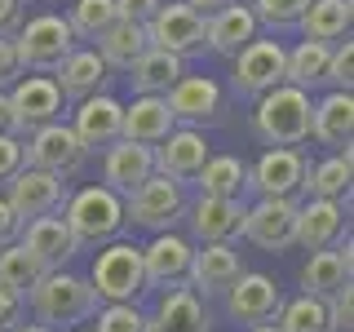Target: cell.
Here are the masks:
<instances>
[{
    "label": "cell",
    "mask_w": 354,
    "mask_h": 332,
    "mask_svg": "<svg viewBox=\"0 0 354 332\" xmlns=\"http://www.w3.org/2000/svg\"><path fill=\"white\" fill-rule=\"evenodd\" d=\"M31 310H36V319L44 328H71L80 324V319L97 315V293L88 288V279L71 270H49L40 275V284L27 293Z\"/></svg>",
    "instance_id": "7a4b0ae2"
},
{
    "label": "cell",
    "mask_w": 354,
    "mask_h": 332,
    "mask_svg": "<svg viewBox=\"0 0 354 332\" xmlns=\"http://www.w3.org/2000/svg\"><path fill=\"white\" fill-rule=\"evenodd\" d=\"M18 319H22V302L9 297V293H0V332H14Z\"/></svg>",
    "instance_id": "c3c4849f"
},
{
    "label": "cell",
    "mask_w": 354,
    "mask_h": 332,
    "mask_svg": "<svg viewBox=\"0 0 354 332\" xmlns=\"http://www.w3.org/2000/svg\"><path fill=\"white\" fill-rule=\"evenodd\" d=\"M226 5H248V0H226Z\"/></svg>",
    "instance_id": "db71d44e"
},
{
    "label": "cell",
    "mask_w": 354,
    "mask_h": 332,
    "mask_svg": "<svg viewBox=\"0 0 354 332\" xmlns=\"http://www.w3.org/2000/svg\"><path fill=\"white\" fill-rule=\"evenodd\" d=\"M182 217H186V195H182V186L169 182V177H160V173H155L151 182H142L138 191L124 199V221H133V226H142V230H151V235H169V230H173Z\"/></svg>",
    "instance_id": "52a82bcc"
},
{
    "label": "cell",
    "mask_w": 354,
    "mask_h": 332,
    "mask_svg": "<svg viewBox=\"0 0 354 332\" xmlns=\"http://www.w3.org/2000/svg\"><path fill=\"white\" fill-rule=\"evenodd\" d=\"M18 5H31V0H18Z\"/></svg>",
    "instance_id": "11a10c76"
},
{
    "label": "cell",
    "mask_w": 354,
    "mask_h": 332,
    "mask_svg": "<svg viewBox=\"0 0 354 332\" xmlns=\"http://www.w3.org/2000/svg\"><path fill=\"white\" fill-rule=\"evenodd\" d=\"M120 124H124V102H115L111 93L84 98L71 111V133L80 138L84 151H106L120 142Z\"/></svg>",
    "instance_id": "ac0fdd59"
},
{
    "label": "cell",
    "mask_w": 354,
    "mask_h": 332,
    "mask_svg": "<svg viewBox=\"0 0 354 332\" xmlns=\"http://www.w3.org/2000/svg\"><path fill=\"white\" fill-rule=\"evenodd\" d=\"M84 160H88V151L80 147V138L71 133V124H44L36 129L27 142H22V164L27 169H36V173H49V177H71V173H80L84 169Z\"/></svg>",
    "instance_id": "ba28073f"
},
{
    "label": "cell",
    "mask_w": 354,
    "mask_h": 332,
    "mask_svg": "<svg viewBox=\"0 0 354 332\" xmlns=\"http://www.w3.org/2000/svg\"><path fill=\"white\" fill-rule=\"evenodd\" d=\"M239 275H243V261L230 243H204L191 257V279H186V288H191L195 297L199 293L217 297V293H230V284H235Z\"/></svg>",
    "instance_id": "cb8c5ba5"
},
{
    "label": "cell",
    "mask_w": 354,
    "mask_h": 332,
    "mask_svg": "<svg viewBox=\"0 0 354 332\" xmlns=\"http://www.w3.org/2000/svg\"><path fill=\"white\" fill-rule=\"evenodd\" d=\"M182 5L191 9L195 18H204V22H208L213 14H221V9H226V0H182Z\"/></svg>",
    "instance_id": "681fc988"
},
{
    "label": "cell",
    "mask_w": 354,
    "mask_h": 332,
    "mask_svg": "<svg viewBox=\"0 0 354 332\" xmlns=\"http://www.w3.org/2000/svg\"><path fill=\"white\" fill-rule=\"evenodd\" d=\"M324 84L332 93H350V84H354V44L350 40H341V44L328 49V80Z\"/></svg>",
    "instance_id": "60d3db41"
},
{
    "label": "cell",
    "mask_w": 354,
    "mask_h": 332,
    "mask_svg": "<svg viewBox=\"0 0 354 332\" xmlns=\"http://www.w3.org/2000/svg\"><path fill=\"white\" fill-rule=\"evenodd\" d=\"M22 169V138L14 133H0V182L9 186V177Z\"/></svg>",
    "instance_id": "ee69618b"
},
{
    "label": "cell",
    "mask_w": 354,
    "mask_h": 332,
    "mask_svg": "<svg viewBox=\"0 0 354 332\" xmlns=\"http://www.w3.org/2000/svg\"><path fill=\"white\" fill-rule=\"evenodd\" d=\"M279 306H283L279 284L261 270H243L226 293V315L235 324H248V328H261L270 319H279Z\"/></svg>",
    "instance_id": "4fadbf2b"
},
{
    "label": "cell",
    "mask_w": 354,
    "mask_h": 332,
    "mask_svg": "<svg viewBox=\"0 0 354 332\" xmlns=\"http://www.w3.org/2000/svg\"><path fill=\"white\" fill-rule=\"evenodd\" d=\"M22 27V5L18 0H0V40H14Z\"/></svg>",
    "instance_id": "bcb514c9"
},
{
    "label": "cell",
    "mask_w": 354,
    "mask_h": 332,
    "mask_svg": "<svg viewBox=\"0 0 354 332\" xmlns=\"http://www.w3.org/2000/svg\"><path fill=\"white\" fill-rule=\"evenodd\" d=\"M324 80H328V44L301 40L297 49H288V58H283V84L310 93V89H324Z\"/></svg>",
    "instance_id": "e575fe53"
},
{
    "label": "cell",
    "mask_w": 354,
    "mask_h": 332,
    "mask_svg": "<svg viewBox=\"0 0 354 332\" xmlns=\"http://www.w3.org/2000/svg\"><path fill=\"white\" fill-rule=\"evenodd\" d=\"M62 199H66V191H62V182L58 177H49V173H36V169H22L9 177V195H5V204L14 208V217L27 226V221H36V217H53L62 208Z\"/></svg>",
    "instance_id": "9a60e30c"
},
{
    "label": "cell",
    "mask_w": 354,
    "mask_h": 332,
    "mask_svg": "<svg viewBox=\"0 0 354 332\" xmlns=\"http://www.w3.org/2000/svg\"><path fill=\"white\" fill-rule=\"evenodd\" d=\"M252 332H279V328H274V324H261V328H252Z\"/></svg>",
    "instance_id": "f5cc1de1"
},
{
    "label": "cell",
    "mask_w": 354,
    "mask_h": 332,
    "mask_svg": "<svg viewBox=\"0 0 354 332\" xmlns=\"http://www.w3.org/2000/svg\"><path fill=\"white\" fill-rule=\"evenodd\" d=\"M310 111H315L310 93H301V89H292V84H279L266 98H257L252 133H257L270 151L274 147H301V142H310Z\"/></svg>",
    "instance_id": "6da1fadb"
},
{
    "label": "cell",
    "mask_w": 354,
    "mask_h": 332,
    "mask_svg": "<svg viewBox=\"0 0 354 332\" xmlns=\"http://www.w3.org/2000/svg\"><path fill=\"white\" fill-rule=\"evenodd\" d=\"M22 75H27V71H22V62H18L14 40H0V93H9Z\"/></svg>",
    "instance_id": "7bdbcfd3"
},
{
    "label": "cell",
    "mask_w": 354,
    "mask_h": 332,
    "mask_svg": "<svg viewBox=\"0 0 354 332\" xmlns=\"http://www.w3.org/2000/svg\"><path fill=\"white\" fill-rule=\"evenodd\" d=\"M279 332H332L328 306L315 302V297H292V302L279 306V319H274Z\"/></svg>",
    "instance_id": "74e56055"
},
{
    "label": "cell",
    "mask_w": 354,
    "mask_h": 332,
    "mask_svg": "<svg viewBox=\"0 0 354 332\" xmlns=\"http://www.w3.org/2000/svg\"><path fill=\"white\" fill-rule=\"evenodd\" d=\"M120 22L115 14V0H75L71 5V18H66V27H71L75 40H102L111 27Z\"/></svg>",
    "instance_id": "8d00e7d4"
},
{
    "label": "cell",
    "mask_w": 354,
    "mask_h": 332,
    "mask_svg": "<svg viewBox=\"0 0 354 332\" xmlns=\"http://www.w3.org/2000/svg\"><path fill=\"white\" fill-rule=\"evenodd\" d=\"M18 243L31 252V257L40 261V270L49 275V270H62L66 261L80 252V243H75V235L66 230V221L53 213V217H36V221H27V226L18 230Z\"/></svg>",
    "instance_id": "7402d4cb"
},
{
    "label": "cell",
    "mask_w": 354,
    "mask_h": 332,
    "mask_svg": "<svg viewBox=\"0 0 354 332\" xmlns=\"http://www.w3.org/2000/svg\"><path fill=\"white\" fill-rule=\"evenodd\" d=\"M182 75H186V62L182 58H173V53H164V49H147L124 71V80L133 84V93H138V98H164L177 80H182Z\"/></svg>",
    "instance_id": "f546056e"
},
{
    "label": "cell",
    "mask_w": 354,
    "mask_h": 332,
    "mask_svg": "<svg viewBox=\"0 0 354 332\" xmlns=\"http://www.w3.org/2000/svg\"><path fill=\"white\" fill-rule=\"evenodd\" d=\"M191 257H195V243L182 239V235H155L147 248H142V275H147V284L155 288H186L191 279Z\"/></svg>",
    "instance_id": "e0dca14e"
},
{
    "label": "cell",
    "mask_w": 354,
    "mask_h": 332,
    "mask_svg": "<svg viewBox=\"0 0 354 332\" xmlns=\"http://www.w3.org/2000/svg\"><path fill=\"white\" fill-rule=\"evenodd\" d=\"M341 235H346V204H337V199H306V204H297V243L306 252L337 248Z\"/></svg>",
    "instance_id": "603a6c76"
},
{
    "label": "cell",
    "mask_w": 354,
    "mask_h": 332,
    "mask_svg": "<svg viewBox=\"0 0 354 332\" xmlns=\"http://www.w3.org/2000/svg\"><path fill=\"white\" fill-rule=\"evenodd\" d=\"M151 177H155V155H151V147H138V142H124V138H120L115 147L102 151V186H106L111 195L129 199L142 182H151Z\"/></svg>",
    "instance_id": "44dd1931"
},
{
    "label": "cell",
    "mask_w": 354,
    "mask_h": 332,
    "mask_svg": "<svg viewBox=\"0 0 354 332\" xmlns=\"http://www.w3.org/2000/svg\"><path fill=\"white\" fill-rule=\"evenodd\" d=\"M204 36H208V49H213V53L235 58L243 44L257 40V18H252L248 5H226L221 14H213L204 22Z\"/></svg>",
    "instance_id": "4dcf8cb0"
},
{
    "label": "cell",
    "mask_w": 354,
    "mask_h": 332,
    "mask_svg": "<svg viewBox=\"0 0 354 332\" xmlns=\"http://www.w3.org/2000/svg\"><path fill=\"white\" fill-rule=\"evenodd\" d=\"M147 40L151 49H164L173 58H191V53H204L208 49V36H204V18H195L191 9L177 0V5H160L155 18L147 22Z\"/></svg>",
    "instance_id": "8fae6325"
},
{
    "label": "cell",
    "mask_w": 354,
    "mask_h": 332,
    "mask_svg": "<svg viewBox=\"0 0 354 332\" xmlns=\"http://www.w3.org/2000/svg\"><path fill=\"white\" fill-rule=\"evenodd\" d=\"M18 230H22V221L14 217V208L5 204V195H0V248H9V243H18Z\"/></svg>",
    "instance_id": "7dc6e473"
},
{
    "label": "cell",
    "mask_w": 354,
    "mask_h": 332,
    "mask_svg": "<svg viewBox=\"0 0 354 332\" xmlns=\"http://www.w3.org/2000/svg\"><path fill=\"white\" fill-rule=\"evenodd\" d=\"M14 49H18L22 71L44 75V71H53V66L75 49V36H71V27H66L62 14H40V18H27L18 27Z\"/></svg>",
    "instance_id": "5b68a950"
},
{
    "label": "cell",
    "mask_w": 354,
    "mask_h": 332,
    "mask_svg": "<svg viewBox=\"0 0 354 332\" xmlns=\"http://www.w3.org/2000/svg\"><path fill=\"white\" fill-rule=\"evenodd\" d=\"M173 129H177V120H173V111H169V102H164V98H133V102L124 107V124H120V138L155 151Z\"/></svg>",
    "instance_id": "4316f807"
},
{
    "label": "cell",
    "mask_w": 354,
    "mask_h": 332,
    "mask_svg": "<svg viewBox=\"0 0 354 332\" xmlns=\"http://www.w3.org/2000/svg\"><path fill=\"white\" fill-rule=\"evenodd\" d=\"M252 18H257V27L266 22L270 31H288L301 22V14L310 9V0H252Z\"/></svg>",
    "instance_id": "f35d334b"
},
{
    "label": "cell",
    "mask_w": 354,
    "mask_h": 332,
    "mask_svg": "<svg viewBox=\"0 0 354 332\" xmlns=\"http://www.w3.org/2000/svg\"><path fill=\"white\" fill-rule=\"evenodd\" d=\"M66 230L75 235V243H115L120 230L129 226L124 221V199L111 195L106 186H84V191H75L66 199Z\"/></svg>",
    "instance_id": "3957f363"
},
{
    "label": "cell",
    "mask_w": 354,
    "mask_h": 332,
    "mask_svg": "<svg viewBox=\"0 0 354 332\" xmlns=\"http://www.w3.org/2000/svg\"><path fill=\"white\" fill-rule=\"evenodd\" d=\"M160 5H164V0H115V14L124 18V22H138V27H147Z\"/></svg>",
    "instance_id": "f6af8a7d"
},
{
    "label": "cell",
    "mask_w": 354,
    "mask_h": 332,
    "mask_svg": "<svg viewBox=\"0 0 354 332\" xmlns=\"http://www.w3.org/2000/svg\"><path fill=\"white\" fill-rule=\"evenodd\" d=\"M283 58L288 49L279 40H252L243 44V49L235 53V66H230V89H235V98H243V102H257V98H266L270 89L283 84Z\"/></svg>",
    "instance_id": "8992f818"
},
{
    "label": "cell",
    "mask_w": 354,
    "mask_h": 332,
    "mask_svg": "<svg viewBox=\"0 0 354 332\" xmlns=\"http://www.w3.org/2000/svg\"><path fill=\"white\" fill-rule=\"evenodd\" d=\"M350 22H354V0H310V9L301 14V36L310 44H341L350 40Z\"/></svg>",
    "instance_id": "f1b7e54d"
},
{
    "label": "cell",
    "mask_w": 354,
    "mask_h": 332,
    "mask_svg": "<svg viewBox=\"0 0 354 332\" xmlns=\"http://www.w3.org/2000/svg\"><path fill=\"white\" fill-rule=\"evenodd\" d=\"M328 319H332V332H350L354 328V284L337 288V293L328 297Z\"/></svg>",
    "instance_id": "b9f144b4"
},
{
    "label": "cell",
    "mask_w": 354,
    "mask_h": 332,
    "mask_svg": "<svg viewBox=\"0 0 354 332\" xmlns=\"http://www.w3.org/2000/svg\"><path fill=\"white\" fill-rule=\"evenodd\" d=\"M151 155H155V173L182 186V182H195L199 169L208 164V155H213V151H208V138H204L199 129L177 124V129H173V133H169V138H164Z\"/></svg>",
    "instance_id": "2e32d148"
},
{
    "label": "cell",
    "mask_w": 354,
    "mask_h": 332,
    "mask_svg": "<svg viewBox=\"0 0 354 332\" xmlns=\"http://www.w3.org/2000/svg\"><path fill=\"white\" fill-rule=\"evenodd\" d=\"M354 275V243H337V248L310 252V261L301 266V297H315V302H328L337 288H346Z\"/></svg>",
    "instance_id": "d4e9b609"
},
{
    "label": "cell",
    "mask_w": 354,
    "mask_h": 332,
    "mask_svg": "<svg viewBox=\"0 0 354 332\" xmlns=\"http://www.w3.org/2000/svg\"><path fill=\"white\" fill-rule=\"evenodd\" d=\"M106 80H111V71H106V62L97 58V49H80V44L53 66V84H58L62 102H75V107H80L84 98L106 93Z\"/></svg>",
    "instance_id": "ffe728a7"
},
{
    "label": "cell",
    "mask_w": 354,
    "mask_h": 332,
    "mask_svg": "<svg viewBox=\"0 0 354 332\" xmlns=\"http://www.w3.org/2000/svg\"><path fill=\"white\" fill-rule=\"evenodd\" d=\"M306 173L310 160L301 147H274L248 169V191H257V199H292L297 204V195H306Z\"/></svg>",
    "instance_id": "9c48e42d"
},
{
    "label": "cell",
    "mask_w": 354,
    "mask_h": 332,
    "mask_svg": "<svg viewBox=\"0 0 354 332\" xmlns=\"http://www.w3.org/2000/svg\"><path fill=\"white\" fill-rule=\"evenodd\" d=\"M243 213L248 204L243 199H213V195H199L191 208H186V226L199 243H230L243 235Z\"/></svg>",
    "instance_id": "d6986e66"
},
{
    "label": "cell",
    "mask_w": 354,
    "mask_h": 332,
    "mask_svg": "<svg viewBox=\"0 0 354 332\" xmlns=\"http://www.w3.org/2000/svg\"><path fill=\"white\" fill-rule=\"evenodd\" d=\"M14 332H53V328H44V324H18Z\"/></svg>",
    "instance_id": "816d5d0a"
},
{
    "label": "cell",
    "mask_w": 354,
    "mask_h": 332,
    "mask_svg": "<svg viewBox=\"0 0 354 332\" xmlns=\"http://www.w3.org/2000/svg\"><path fill=\"white\" fill-rule=\"evenodd\" d=\"M147 49H151L147 27H138V22H124V18H120L102 40H97V58L106 62V71H129V66L138 62Z\"/></svg>",
    "instance_id": "1f68e13d"
},
{
    "label": "cell",
    "mask_w": 354,
    "mask_h": 332,
    "mask_svg": "<svg viewBox=\"0 0 354 332\" xmlns=\"http://www.w3.org/2000/svg\"><path fill=\"white\" fill-rule=\"evenodd\" d=\"M0 133H14V111H9V93H0Z\"/></svg>",
    "instance_id": "f907efd6"
},
{
    "label": "cell",
    "mask_w": 354,
    "mask_h": 332,
    "mask_svg": "<svg viewBox=\"0 0 354 332\" xmlns=\"http://www.w3.org/2000/svg\"><path fill=\"white\" fill-rule=\"evenodd\" d=\"M164 102H169L177 124L199 129V124H217L221 120L226 93H221V84L213 80V75H182V80L164 93Z\"/></svg>",
    "instance_id": "7c38bea8"
},
{
    "label": "cell",
    "mask_w": 354,
    "mask_h": 332,
    "mask_svg": "<svg viewBox=\"0 0 354 332\" xmlns=\"http://www.w3.org/2000/svg\"><path fill=\"white\" fill-rule=\"evenodd\" d=\"M147 328V315L138 310V302H115L97 310V328L93 332H142Z\"/></svg>",
    "instance_id": "ab89813d"
},
{
    "label": "cell",
    "mask_w": 354,
    "mask_h": 332,
    "mask_svg": "<svg viewBox=\"0 0 354 332\" xmlns=\"http://www.w3.org/2000/svg\"><path fill=\"white\" fill-rule=\"evenodd\" d=\"M40 261L31 257L22 243H9V248H0V293L18 297V302H27V293L40 284Z\"/></svg>",
    "instance_id": "d590c367"
},
{
    "label": "cell",
    "mask_w": 354,
    "mask_h": 332,
    "mask_svg": "<svg viewBox=\"0 0 354 332\" xmlns=\"http://www.w3.org/2000/svg\"><path fill=\"white\" fill-rule=\"evenodd\" d=\"M208 310L204 302L191 293V288H173V293L160 297L155 315H147V328L142 332H208Z\"/></svg>",
    "instance_id": "83f0119b"
},
{
    "label": "cell",
    "mask_w": 354,
    "mask_h": 332,
    "mask_svg": "<svg viewBox=\"0 0 354 332\" xmlns=\"http://www.w3.org/2000/svg\"><path fill=\"white\" fill-rule=\"evenodd\" d=\"M62 93L53 84V75H22L9 89V111H14V138L22 133H36L44 124H58L62 120Z\"/></svg>",
    "instance_id": "30bf717a"
},
{
    "label": "cell",
    "mask_w": 354,
    "mask_h": 332,
    "mask_svg": "<svg viewBox=\"0 0 354 332\" xmlns=\"http://www.w3.org/2000/svg\"><path fill=\"white\" fill-rule=\"evenodd\" d=\"M310 138L319 147H332V151H350V138H354V93H328L315 102L310 111Z\"/></svg>",
    "instance_id": "484cf974"
},
{
    "label": "cell",
    "mask_w": 354,
    "mask_h": 332,
    "mask_svg": "<svg viewBox=\"0 0 354 332\" xmlns=\"http://www.w3.org/2000/svg\"><path fill=\"white\" fill-rule=\"evenodd\" d=\"M243 239L261 252H288L297 243V204L292 199H257L243 213Z\"/></svg>",
    "instance_id": "5bb4252c"
},
{
    "label": "cell",
    "mask_w": 354,
    "mask_h": 332,
    "mask_svg": "<svg viewBox=\"0 0 354 332\" xmlns=\"http://www.w3.org/2000/svg\"><path fill=\"white\" fill-rule=\"evenodd\" d=\"M195 182L213 199H243V191H248V164L239 155H208V164L199 169Z\"/></svg>",
    "instance_id": "836d02e7"
},
{
    "label": "cell",
    "mask_w": 354,
    "mask_h": 332,
    "mask_svg": "<svg viewBox=\"0 0 354 332\" xmlns=\"http://www.w3.org/2000/svg\"><path fill=\"white\" fill-rule=\"evenodd\" d=\"M350 173H354V155L350 151H332L328 160L310 164L306 173V199H346L350 195Z\"/></svg>",
    "instance_id": "d6a6232c"
},
{
    "label": "cell",
    "mask_w": 354,
    "mask_h": 332,
    "mask_svg": "<svg viewBox=\"0 0 354 332\" xmlns=\"http://www.w3.org/2000/svg\"><path fill=\"white\" fill-rule=\"evenodd\" d=\"M88 288L97 293V306H115V302H138V293L147 288L142 275V248L133 243H106L93 261V279Z\"/></svg>",
    "instance_id": "277c9868"
}]
</instances>
